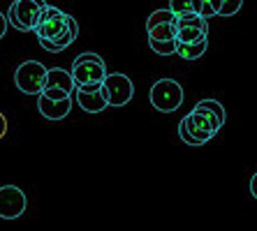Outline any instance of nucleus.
<instances>
[{"label": "nucleus", "mask_w": 257, "mask_h": 231, "mask_svg": "<svg viewBox=\"0 0 257 231\" xmlns=\"http://www.w3.org/2000/svg\"><path fill=\"white\" fill-rule=\"evenodd\" d=\"M7 26H10V19H7L5 14L0 12V40L5 37V33H7Z\"/></svg>", "instance_id": "nucleus-23"}, {"label": "nucleus", "mask_w": 257, "mask_h": 231, "mask_svg": "<svg viewBox=\"0 0 257 231\" xmlns=\"http://www.w3.org/2000/svg\"><path fill=\"white\" fill-rule=\"evenodd\" d=\"M47 7V0H14L7 12L10 26H14L21 33H35Z\"/></svg>", "instance_id": "nucleus-2"}, {"label": "nucleus", "mask_w": 257, "mask_h": 231, "mask_svg": "<svg viewBox=\"0 0 257 231\" xmlns=\"http://www.w3.org/2000/svg\"><path fill=\"white\" fill-rule=\"evenodd\" d=\"M44 88H60L72 95L77 90V86H74V79H72V72L63 70V67H51V70H47Z\"/></svg>", "instance_id": "nucleus-12"}, {"label": "nucleus", "mask_w": 257, "mask_h": 231, "mask_svg": "<svg viewBox=\"0 0 257 231\" xmlns=\"http://www.w3.org/2000/svg\"><path fill=\"white\" fill-rule=\"evenodd\" d=\"M209 47V37H202L197 42H179V47H176V56H181L183 60H197L204 56Z\"/></svg>", "instance_id": "nucleus-13"}, {"label": "nucleus", "mask_w": 257, "mask_h": 231, "mask_svg": "<svg viewBox=\"0 0 257 231\" xmlns=\"http://www.w3.org/2000/svg\"><path fill=\"white\" fill-rule=\"evenodd\" d=\"M241 7H243V0H222L220 12L218 14H220V17H234Z\"/></svg>", "instance_id": "nucleus-19"}, {"label": "nucleus", "mask_w": 257, "mask_h": 231, "mask_svg": "<svg viewBox=\"0 0 257 231\" xmlns=\"http://www.w3.org/2000/svg\"><path fill=\"white\" fill-rule=\"evenodd\" d=\"M70 109H72V97L54 100V97H47L44 93L37 95V111L47 120H63L65 116H70Z\"/></svg>", "instance_id": "nucleus-9"}, {"label": "nucleus", "mask_w": 257, "mask_h": 231, "mask_svg": "<svg viewBox=\"0 0 257 231\" xmlns=\"http://www.w3.org/2000/svg\"><path fill=\"white\" fill-rule=\"evenodd\" d=\"M74 97H77L79 107L84 109L86 113H102L104 109L109 107L107 95H104V88H97V90H81V88H77V90H74Z\"/></svg>", "instance_id": "nucleus-10"}, {"label": "nucleus", "mask_w": 257, "mask_h": 231, "mask_svg": "<svg viewBox=\"0 0 257 231\" xmlns=\"http://www.w3.org/2000/svg\"><path fill=\"white\" fill-rule=\"evenodd\" d=\"M149 47H151V51L158 56H174L179 42L176 40H149Z\"/></svg>", "instance_id": "nucleus-16"}, {"label": "nucleus", "mask_w": 257, "mask_h": 231, "mask_svg": "<svg viewBox=\"0 0 257 231\" xmlns=\"http://www.w3.org/2000/svg\"><path fill=\"white\" fill-rule=\"evenodd\" d=\"M28 199L24 190H19L17 185H3L0 187V217L3 219H17L26 213Z\"/></svg>", "instance_id": "nucleus-8"}, {"label": "nucleus", "mask_w": 257, "mask_h": 231, "mask_svg": "<svg viewBox=\"0 0 257 231\" xmlns=\"http://www.w3.org/2000/svg\"><path fill=\"white\" fill-rule=\"evenodd\" d=\"M169 10H172L176 17L188 14V12H192V0H169Z\"/></svg>", "instance_id": "nucleus-20"}, {"label": "nucleus", "mask_w": 257, "mask_h": 231, "mask_svg": "<svg viewBox=\"0 0 257 231\" xmlns=\"http://www.w3.org/2000/svg\"><path fill=\"white\" fill-rule=\"evenodd\" d=\"M197 104H199V107H206V109H211V111H215V113H218V118H220L222 123L227 120V113H225V107H222V104H220V102H218V100H213V97H206V100H199Z\"/></svg>", "instance_id": "nucleus-18"}, {"label": "nucleus", "mask_w": 257, "mask_h": 231, "mask_svg": "<svg viewBox=\"0 0 257 231\" xmlns=\"http://www.w3.org/2000/svg\"><path fill=\"white\" fill-rule=\"evenodd\" d=\"M5 134H7V118L0 113V139H3Z\"/></svg>", "instance_id": "nucleus-24"}, {"label": "nucleus", "mask_w": 257, "mask_h": 231, "mask_svg": "<svg viewBox=\"0 0 257 231\" xmlns=\"http://www.w3.org/2000/svg\"><path fill=\"white\" fill-rule=\"evenodd\" d=\"M107 74V63L97 54H79L72 63V79L77 88L86 83H102Z\"/></svg>", "instance_id": "nucleus-4"}, {"label": "nucleus", "mask_w": 257, "mask_h": 231, "mask_svg": "<svg viewBox=\"0 0 257 231\" xmlns=\"http://www.w3.org/2000/svg\"><path fill=\"white\" fill-rule=\"evenodd\" d=\"M220 5H222V0H211V7H213V12H215V14L220 12Z\"/></svg>", "instance_id": "nucleus-26"}, {"label": "nucleus", "mask_w": 257, "mask_h": 231, "mask_svg": "<svg viewBox=\"0 0 257 231\" xmlns=\"http://www.w3.org/2000/svg\"><path fill=\"white\" fill-rule=\"evenodd\" d=\"M102 88H104L109 107H125L127 102L135 97V83H132V79H127L125 74H120V72L107 74Z\"/></svg>", "instance_id": "nucleus-6"}, {"label": "nucleus", "mask_w": 257, "mask_h": 231, "mask_svg": "<svg viewBox=\"0 0 257 231\" xmlns=\"http://www.w3.org/2000/svg\"><path fill=\"white\" fill-rule=\"evenodd\" d=\"M176 33H179V26H176V21H172V24L153 26V28H146V35H149V40H176Z\"/></svg>", "instance_id": "nucleus-14"}, {"label": "nucleus", "mask_w": 257, "mask_h": 231, "mask_svg": "<svg viewBox=\"0 0 257 231\" xmlns=\"http://www.w3.org/2000/svg\"><path fill=\"white\" fill-rule=\"evenodd\" d=\"M192 12L202 14V17H213V7H211V0H192Z\"/></svg>", "instance_id": "nucleus-21"}, {"label": "nucleus", "mask_w": 257, "mask_h": 231, "mask_svg": "<svg viewBox=\"0 0 257 231\" xmlns=\"http://www.w3.org/2000/svg\"><path fill=\"white\" fill-rule=\"evenodd\" d=\"M206 35H209V33L202 30V28H195V26H181L179 33H176V42H197Z\"/></svg>", "instance_id": "nucleus-17"}, {"label": "nucleus", "mask_w": 257, "mask_h": 231, "mask_svg": "<svg viewBox=\"0 0 257 231\" xmlns=\"http://www.w3.org/2000/svg\"><path fill=\"white\" fill-rule=\"evenodd\" d=\"M250 194L257 199V171L252 173V178H250Z\"/></svg>", "instance_id": "nucleus-25"}, {"label": "nucleus", "mask_w": 257, "mask_h": 231, "mask_svg": "<svg viewBox=\"0 0 257 231\" xmlns=\"http://www.w3.org/2000/svg\"><path fill=\"white\" fill-rule=\"evenodd\" d=\"M47 97H54V100H63V97H72L70 93H65V90H60V88H44L42 90Z\"/></svg>", "instance_id": "nucleus-22"}, {"label": "nucleus", "mask_w": 257, "mask_h": 231, "mask_svg": "<svg viewBox=\"0 0 257 231\" xmlns=\"http://www.w3.org/2000/svg\"><path fill=\"white\" fill-rule=\"evenodd\" d=\"M172 21H176V14H174L169 7H160V10L149 14L146 28H153V26H160V24H172Z\"/></svg>", "instance_id": "nucleus-15"}, {"label": "nucleus", "mask_w": 257, "mask_h": 231, "mask_svg": "<svg viewBox=\"0 0 257 231\" xmlns=\"http://www.w3.org/2000/svg\"><path fill=\"white\" fill-rule=\"evenodd\" d=\"M44 81H47V67L37 60H26L14 72V83L24 95L37 97L44 90Z\"/></svg>", "instance_id": "nucleus-5"}, {"label": "nucleus", "mask_w": 257, "mask_h": 231, "mask_svg": "<svg viewBox=\"0 0 257 231\" xmlns=\"http://www.w3.org/2000/svg\"><path fill=\"white\" fill-rule=\"evenodd\" d=\"M77 35H79V24L74 21V17H70L65 33L60 37H56V40H40V47H42L44 51H49V54H60V51H65L70 44H74Z\"/></svg>", "instance_id": "nucleus-11"}, {"label": "nucleus", "mask_w": 257, "mask_h": 231, "mask_svg": "<svg viewBox=\"0 0 257 231\" xmlns=\"http://www.w3.org/2000/svg\"><path fill=\"white\" fill-rule=\"evenodd\" d=\"M151 107L160 113H174L183 104V86L174 79H158L149 93Z\"/></svg>", "instance_id": "nucleus-3"}, {"label": "nucleus", "mask_w": 257, "mask_h": 231, "mask_svg": "<svg viewBox=\"0 0 257 231\" xmlns=\"http://www.w3.org/2000/svg\"><path fill=\"white\" fill-rule=\"evenodd\" d=\"M222 125L225 123L218 118L215 111L195 104L192 111L179 123V136H181V141L188 143V146H202V143L211 141L220 132Z\"/></svg>", "instance_id": "nucleus-1"}, {"label": "nucleus", "mask_w": 257, "mask_h": 231, "mask_svg": "<svg viewBox=\"0 0 257 231\" xmlns=\"http://www.w3.org/2000/svg\"><path fill=\"white\" fill-rule=\"evenodd\" d=\"M67 21H70V14H65L63 10H58L54 5H49L35 28V37L37 40H56L67 30Z\"/></svg>", "instance_id": "nucleus-7"}]
</instances>
